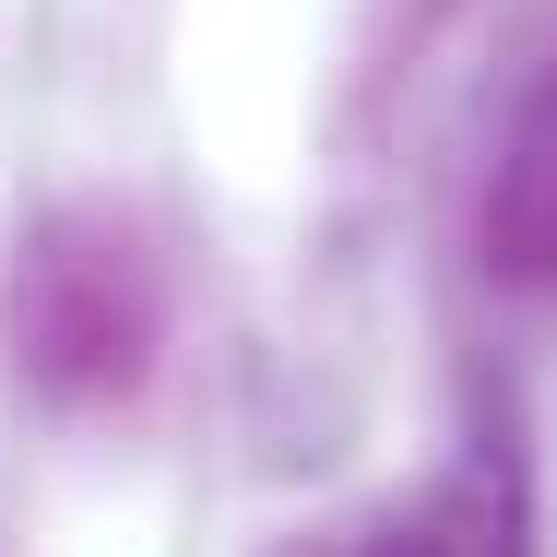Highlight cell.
<instances>
[{
    "label": "cell",
    "mask_w": 557,
    "mask_h": 557,
    "mask_svg": "<svg viewBox=\"0 0 557 557\" xmlns=\"http://www.w3.org/2000/svg\"><path fill=\"white\" fill-rule=\"evenodd\" d=\"M12 309H24V344H36V368L60 392H119L154 356V261L108 214H60L36 237Z\"/></svg>",
    "instance_id": "cell-1"
},
{
    "label": "cell",
    "mask_w": 557,
    "mask_h": 557,
    "mask_svg": "<svg viewBox=\"0 0 557 557\" xmlns=\"http://www.w3.org/2000/svg\"><path fill=\"white\" fill-rule=\"evenodd\" d=\"M474 261L510 297H557V60L510 96L474 178Z\"/></svg>",
    "instance_id": "cell-2"
},
{
    "label": "cell",
    "mask_w": 557,
    "mask_h": 557,
    "mask_svg": "<svg viewBox=\"0 0 557 557\" xmlns=\"http://www.w3.org/2000/svg\"><path fill=\"white\" fill-rule=\"evenodd\" d=\"M309 557H522V498H510V474H450L440 498L380 510Z\"/></svg>",
    "instance_id": "cell-3"
}]
</instances>
